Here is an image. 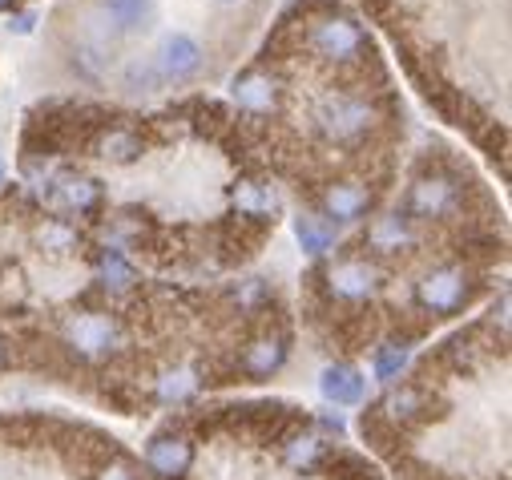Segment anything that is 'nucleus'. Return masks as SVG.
Listing matches in <instances>:
<instances>
[{
  "label": "nucleus",
  "instance_id": "nucleus-16",
  "mask_svg": "<svg viewBox=\"0 0 512 480\" xmlns=\"http://www.w3.org/2000/svg\"><path fill=\"white\" fill-rule=\"evenodd\" d=\"M408 355H412V347H408L404 339H392V343L375 347V359H371L375 380H379V384H396V380L404 376V368H408Z\"/></svg>",
  "mask_w": 512,
  "mask_h": 480
},
{
  "label": "nucleus",
  "instance_id": "nucleus-8",
  "mask_svg": "<svg viewBox=\"0 0 512 480\" xmlns=\"http://www.w3.org/2000/svg\"><path fill=\"white\" fill-rule=\"evenodd\" d=\"M327 287L335 299H367L379 287V267L367 259H343L327 271Z\"/></svg>",
  "mask_w": 512,
  "mask_h": 480
},
{
  "label": "nucleus",
  "instance_id": "nucleus-1",
  "mask_svg": "<svg viewBox=\"0 0 512 480\" xmlns=\"http://www.w3.org/2000/svg\"><path fill=\"white\" fill-rule=\"evenodd\" d=\"M307 41H311V49H315L319 57L339 61V65L359 61V57L367 53V37H363V29H359L355 21H347V17H323V21H315Z\"/></svg>",
  "mask_w": 512,
  "mask_h": 480
},
{
  "label": "nucleus",
  "instance_id": "nucleus-4",
  "mask_svg": "<svg viewBox=\"0 0 512 480\" xmlns=\"http://www.w3.org/2000/svg\"><path fill=\"white\" fill-rule=\"evenodd\" d=\"M367 126H371V105L359 101V97L331 93V97L319 105V130H323L327 138H335V142L359 138Z\"/></svg>",
  "mask_w": 512,
  "mask_h": 480
},
{
  "label": "nucleus",
  "instance_id": "nucleus-28",
  "mask_svg": "<svg viewBox=\"0 0 512 480\" xmlns=\"http://www.w3.org/2000/svg\"><path fill=\"white\" fill-rule=\"evenodd\" d=\"M17 5V0H0V13H5V9H13Z\"/></svg>",
  "mask_w": 512,
  "mask_h": 480
},
{
  "label": "nucleus",
  "instance_id": "nucleus-14",
  "mask_svg": "<svg viewBox=\"0 0 512 480\" xmlns=\"http://www.w3.org/2000/svg\"><path fill=\"white\" fill-rule=\"evenodd\" d=\"M295 238H299V247H303L311 259H323V255L335 247V226L323 222V218L299 214V218H295Z\"/></svg>",
  "mask_w": 512,
  "mask_h": 480
},
{
  "label": "nucleus",
  "instance_id": "nucleus-24",
  "mask_svg": "<svg viewBox=\"0 0 512 480\" xmlns=\"http://www.w3.org/2000/svg\"><path fill=\"white\" fill-rule=\"evenodd\" d=\"M101 150H105V158H113V162H130V158L138 154V138L125 134V130H117V134H109V138L101 142Z\"/></svg>",
  "mask_w": 512,
  "mask_h": 480
},
{
  "label": "nucleus",
  "instance_id": "nucleus-29",
  "mask_svg": "<svg viewBox=\"0 0 512 480\" xmlns=\"http://www.w3.org/2000/svg\"><path fill=\"white\" fill-rule=\"evenodd\" d=\"M0 182H5V162H0Z\"/></svg>",
  "mask_w": 512,
  "mask_h": 480
},
{
  "label": "nucleus",
  "instance_id": "nucleus-17",
  "mask_svg": "<svg viewBox=\"0 0 512 480\" xmlns=\"http://www.w3.org/2000/svg\"><path fill=\"white\" fill-rule=\"evenodd\" d=\"M234 202H238V210L250 214V218H271V214L279 210V194H275L271 186H263V182L238 186V190H234Z\"/></svg>",
  "mask_w": 512,
  "mask_h": 480
},
{
  "label": "nucleus",
  "instance_id": "nucleus-21",
  "mask_svg": "<svg viewBox=\"0 0 512 480\" xmlns=\"http://www.w3.org/2000/svg\"><path fill=\"white\" fill-rule=\"evenodd\" d=\"M198 392V376L194 372H170L162 384H158V396L166 400V404H182V400H190Z\"/></svg>",
  "mask_w": 512,
  "mask_h": 480
},
{
  "label": "nucleus",
  "instance_id": "nucleus-6",
  "mask_svg": "<svg viewBox=\"0 0 512 480\" xmlns=\"http://www.w3.org/2000/svg\"><path fill=\"white\" fill-rule=\"evenodd\" d=\"M97 13L113 37H138L154 29L158 0H97Z\"/></svg>",
  "mask_w": 512,
  "mask_h": 480
},
{
  "label": "nucleus",
  "instance_id": "nucleus-15",
  "mask_svg": "<svg viewBox=\"0 0 512 480\" xmlns=\"http://www.w3.org/2000/svg\"><path fill=\"white\" fill-rule=\"evenodd\" d=\"M371 247L375 251H383V255H396L400 247H408L412 243V226H408V218L404 214H388V218H379L375 226H371Z\"/></svg>",
  "mask_w": 512,
  "mask_h": 480
},
{
  "label": "nucleus",
  "instance_id": "nucleus-12",
  "mask_svg": "<svg viewBox=\"0 0 512 480\" xmlns=\"http://www.w3.org/2000/svg\"><path fill=\"white\" fill-rule=\"evenodd\" d=\"M234 101L250 113H271L279 105V81L267 73H246L234 81Z\"/></svg>",
  "mask_w": 512,
  "mask_h": 480
},
{
  "label": "nucleus",
  "instance_id": "nucleus-13",
  "mask_svg": "<svg viewBox=\"0 0 512 480\" xmlns=\"http://www.w3.org/2000/svg\"><path fill=\"white\" fill-rule=\"evenodd\" d=\"M283 359H287V339L283 335H263V339H254L242 355V368L250 376H275L283 368Z\"/></svg>",
  "mask_w": 512,
  "mask_h": 480
},
{
  "label": "nucleus",
  "instance_id": "nucleus-22",
  "mask_svg": "<svg viewBox=\"0 0 512 480\" xmlns=\"http://www.w3.org/2000/svg\"><path fill=\"white\" fill-rule=\"evenodd\" d=\"M101 279H105V287H130L134 283V267L125 263V255L121 251H105L101 255Z\"/></svg>",
  "mask_w": 512,
  "mask_h": 480
},
{
  "label": "nucleus",
  "instance_id": "nucleus-5",
  "mask_svg": "<svg viewBox=\"0 0 512 480\" xmlns=\"http://www.w3.org/2000/svg\"><path fill=\"white\" fill-rule=\"evenodd\" d=\"M150 61H154V69H158L162 81H186V77H194L202 69L206 53H202V45L190 33H178L174 29V33H166L158 41V53Z\"/></svg>",
  "mask_w": 512,
  "mask_h": 480
},
{
  "label": "nucleus",
  "instance_id": "nucleus-2",
  "mask_svg": "<svg viewBox=\"0 0 512 480\" xmlns=\"http://www.w3.org/2000/svg\"><path fill=\"white\" fill-rule=\"evenodd\" d=\"M468 295H472V279H468L464 267H440L416 291V299H420V307L428 315H452V311H460L468 303Z\"/></svg>",
  "mask_w": 512,
  "mask_h": 480
},
{
  "label": "nucleus",
  "instance_id": "nucleus-9",
  "mask_svg": "<svg viewBox=\"0 0 512 480\" xmlns=\"http://www.w3.org/2000/svg\"><path fill=\"white\" fill-rule=\"evenodd\" d=\"M367 206H371V190L359 182H335L323 194V214L335 222H359L367 214Z\"/></svg>",
  "mask_w": 512,
  "mask_h": 480
},
{
  "label": "nucleus",
  "instance_id": "nucleus-27",
  "mask_svg": "<svg viewBox=\"0 0 512 480\" xmlns=\"http://www.w3.org/2000/svg\"><path fill=\"white\" fill-rule=\"evenodd\" d=\"M323 428L335 432V436H343V420H339V416H323Z\"/></svg>",
  "mask_w": 512,
  "mask_h": 480
},
{
  "label": "nucleus",
  "instance_id": "nucleus-11",
  "mask_svg": "<svg viewBox=\"0 0 512 480\" xmlns=\"http://www.w3.org/2000/svg\"><path fill=\"white\" fill-rule=\"evenodd\" d=\"M190 444L182 440V436H174V432H162V436H154L150 444H146V464L158 472V476H182L186 468H190Z\"/></svg>",
  "mask_w": 512,
  "mask_h": 480
},
{
  "label": "nucleus",
  "instance_id": "nucleus-26",
  "mask_svg": "<svg viewBox=\"0 0 512 480\" xmlns=\"http://www.w3.org/2000/svg\"><path fill=\"white\" fill-rule=\"evenodd\" d=\"M13 29H17V33H33V13H21V17H13Z\"/></svg>",
  "mask_w": 512,
  "mask_h": 480
},
{
  "label": "nucleus",
  "instance_id": "nucleus-3",
  "mask_svg": "<svg viewBox=\"0 0 512 480\" xmlns=\"http://www.w3.org/2000/svg\"><path fill=\"white\" fill-rule=\"evenodd\" d=\"M117 339H121L117 323H113L109 315H101V311H85V315H73V319L65 323V343H69L77 355H85V359L109 355V351L117 347Z\"/></svg>",
  "mask_w": 512,
  "mask_h": 480
},
{
  "label": "nucleus",
  "instance_id": "nucleus-20",
  "mask_svg": "<svg viewBox=\"0 0 512 480\" xmlns=\"http://www.w3.org/2000/svg\"><path fill=\"white\" fill-rule=\"evenodd\" d=\"M323 460V440L319 436H295L287 444V464L291 468H315Z\"/></svg>",
  "mask_w": 512,
  "mask_h": 480
},
{
  "label": "nucleus",
  "instance_id": "nucleus-19",
  "mask_svg": "<svg viewBox=\"0 0 512 480\" xmlns=\"http://www.w3.org/2000/svg\"><path fill=\"white\" fill-rule=\"evenodd\" d=\"M121 81H125V89L130 93H154L158 85H162V77H158V69H154V61L146 57H134L130 65H125V73H121Z\"/></svg>",
  "mask_w": 512,
  "mask_h": 480
},
{
  "label": "nucleus",
  "instance_id": "nucleus-10",
  "mask_svg": "<svg viewBox=\"0 0 512 480\" xmlns=\"http://www.w3.org/2000/svg\"><path fill=\"white\" fill-rule=\"evenodd\" d=\"M319 392H323V400L335 404V408H355V404L363 400V376H359V368H351V364H331V368L319 376Z\"/></svg>",
  "mask_w": 512,
  "mask_h": 480
},
{
  "label": "nucleus",
  "instance_id": "nucleus-7",
  "mask_svg": "<svg viewBox=\"0 0 512 480\" xmlns=\"http://www.w3.org/2000/svg\"><path fill=\"white\" fill-rule=\"evenodd\" d=\"M460 202V186L452 178H440V174H428V178H416L412 190H408V214L412 218H448Z\"/></svg>",
  "mask_w": 512,
  "mask_h": 480
},
{
  "label": "nucleus",
  "instance_id": "nucleus-25",
  "mask_svg": "<svg viewBox=\"0 0 512 480\" xmlns=\"http://www.w3.org/2000/svg\"><path fill=\"white\" fill-rule=\"evenodd\" d=\"M97 480H134V476H130V468H125V464H117V468H105Z\"/></svg>",
  "mask_w": 512,
  "mask_h": 480
},
{
  "label": "nucleus",
  "instance_id": "nucleus-30",
  "mask_svg": "<svg viewBox=\"0 0 512 480\" xmlns=\"http://www.w3.org/2000/svg\"><path fill=\"white\" fill-rule=\"evenodd\" d=\"M218 5H238V0H218Z\"/></svg>",
  "mask_w": 512,
  "mask_h": 480
},
{
  "label": "nucleus",
  "instance_id": "nucleus-23",
  "mask_svg": "<svg viewBox=\"0 0 512 480\" xmlns=\"http://www.w3.org/2000/svg\"><path fill=\"white\" fill-rule=\"evenodd\" d=\"M424 404V396L416 392V388H400L388 404H383V412H388L392 420H408V416H416V408Z\"/></svg>",
  "mask_w": 512,
  "mask_h": 480
},
{
  "label": "nucleus",
  "instance_id": "nucleus-18",
  "mask_svg": "<svg viewBox=\"0 0 512 480\" xmlns=\"http://www.w3.org/2000/svg\"><path fill=\"white\" fill-rule=\"evenodd\" d=\"M97 198H101V190H97L89 178H65V182L57 186V202H61L65 210H93Z\"/></svg>",
  "mask_w": 512,
  "mask_h": 480
}]
</instances>
